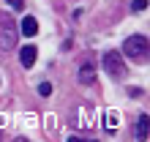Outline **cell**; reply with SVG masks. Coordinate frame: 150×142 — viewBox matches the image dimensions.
<instances>
[{"label":"cell","mask_w":150,"mask_h":142,"mask_svg":"<svg viewBox=\"0 0 150 142\" xmlns=\"http://www.w3.org/2000/svg\"><path fill=\"white\" fill-rule=\"evenodd\" d=\"M6 3L11 6V8H16V11H22V8H25V0H6Z\"/></svg>","instance_id":"cell-8"},{"label":"cell","mask_w":150,"mask_h":142,"mask_svg":"<svg viewBox=\"0 0 150 142\" xmlns=\"http://www.w3.org/2000/svg\"><path fill=\"white\" fill-rule=\"evenodd\" d=\"M101 66H104V71L107 74H112V77H120L123 74V58H120V52H104V58H101Z\"/></svg>","instance_id":"cell-2"},{"label":"cell","mask_w":150,"mask_h":142,"mask_svg":"<svg viewBox=\"0 0 150 142\" xmlns=\"http://www.w3.org/2000/svg\"><path fill=\"white\" fill-rule=\"evenodd\" d=\"M38 93H41V96H49V93H52V85H49V82H41V85H38Z\"/></svg>","instance_id":"cell-7"},{"label":"cell","mask_w":150,"mask_h":142,"mask_svg":"<svg viewBox=\"0 0 150 142\" xmlns=\"http://www.w3.org/2000/svg\"><path fill=\"white\" fill-rule=\"evenodd\" d=\"M22 33L28 36V38H30V36H36L38 33V22L33 19V16H25V19H22Z\"/></svg>","instance_id":"cell-5"},{"label":"cell","mask_w":150,"mask_h":142,"mask_svg":"<svg viewBox=\"0 0 150 142\" xmlns=\"http://www.w3.org/2000/svg\"><path fill=\"white\" fill-rule=\"evenodd\" d=\"M147 8V0H134V11H145Z\"/></svg>","instance_id":"cell-9"},{"label":"cell","mask_w":150,"mask_h":142,"mask_svg":"<svg viewBox=\"0 0 150 142\" xmlns=\"http://www.w3.org/2000/svg\"><path fill=\"white\" fill-rule=\"evenodd\" d=\"M123 52L128 58H134V60H145L147 58V38L145 36H128L123 41Z\"/></svg>","instance_id":"cell-1"},{"label":"cell","mask_w":150,"mask_h":142,"mask_svg":"<svg viewBox=\"0 0 150 142\" xmlns=\"http://www.w3.org/2000/svg\"><path fill=\"white\" fill-rule=\"evenodd\" d=\"M19 60H22L25 68H33V63H36V47H33V44H25L19 49Z\"/></svg>","instance_id":"cell-3"},{"label":"cell","mask_w":150,"mask_h":142,"mask_svg":"<svg viewBox=\"0 0 150 142\" xmlns=\"http://www.w3.org/2000/svg\"><path fill=\"white\" fill-rule=\"evenodd\" d=\"M137 137L139 139L150 137V118H147V115H139V120H137Z\"/></svg>","instance_id":"cell-4"},{"label":"cell","mask_w":150,"mask_h":142,"mask_svg":"<svg viewBox=\"0 0 150 142\" xmlns=\"http://www.w3.org/2000/svg\"><path fill=\"white\" fill-rule=\"evenodd\" d=\"M79 79H82L85 85H93V79H96V68L90 63H85L82 68H79Z\"/></svg>","instance_id":"cell-6"}]
</instances>
